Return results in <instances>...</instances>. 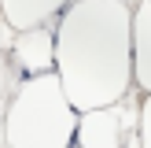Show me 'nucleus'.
<instances>
[{
    "label": "nucleus",
    "mask_w": 151,
    "mask_h": 148,
    "mask_svg": "<svg viewBox=\"0 0 151 148\" xmlns=\"http://www.w3.org/2000/svg\"><path fill=\"white\" fill-rule=\"evenodd\" d=\"M55 74L78 115L129 96L133 93L129 0H70L55 26Z\"/></svg>",
    "instance_id": "nucleus-1"
},
{
    "label": "nucleus",
    "mask_w": 151,
    "mask_h": 148,
    "mask_svg": "<svg viewBox=\"0 0 151 148\" xmlns=\"http://www.w3.org/2000/svg\"><path fill=\"white\" fill-rule=\"evenodd\" d=\"M78 130V111L66 100L55 70L33 74L15 89L4 115L7 148H70Z\"/></svg>",
    "instance_id": "nucleus-2"
},
{
    "label": "nucleus",
    "mask_w": 151,
    "mask_h": 148,
    "mask_svg": "<svg viewBox=\"0 0 151 148\" xmlns=\"http://www.w3.org/2000/svg\"><path fill=\"white\" fill-rule=\"evenodd\" d=\"M140 104L122 96L118 104L107 107H92L78 115V130H74V148H140Z\"/></svg>",
    "instance_id": "nucleus-3"
},
{
    "label": "nucleus",
    "mask_w": 151,
    "mask_h": 148,
    "mask_svg": "<svg viewBox=\"0 0 151 148\" xmlns=\"http://www.w3.org/2000/svg\"><path fill=\"white\" fill-rule=\"evenodd\" d=\"M11 56H15V67L26 78L55 70V30H48V26L19 30V37L11 44Z\"/></svg>",
    "instance_id": "nucleus-4"
},
{
    "label": "nucleus",
    "mask_w": 151,
    "mask_h": 148,
    "mask_svg": "<svg viewBox=\"0 0 151 148\" xmlns=\"http://www.w3.org/2000/svg\"><path fill=\"white\" fill-rule=\"evenodd\" d=\"M133 85L151 93V0L133 11Z\"/></svg>",
    "instance_id": "nucleus-5"
},
{
    "label": "nucleus",
    "mask_w": 151,
    "mask_h": 148,
    "mask_svg": "<svg viewBox=\"0 0 151 148\" xmlns=\"http://www.w3.org/2000/svg\"><path fill=\"white\" fill-rule=\"evenodd\" d=\"M70 0H0V15L11 30H29V26H44Z\"/></svg>",
    "instance_id": "nucleus-6"
},
{
    "label": "nucleus",
    "mask_w": 151,
    "mask_h": 148,
    "mask_svg": "<svg viewBox=\"0 0 151 148\" xmlns=\"http://www.w3.org/2000/svg\"><path fill=\"white\" fill-rule=\"evenodd\" d=\"M137 133H140V148H151V93H144V104H140V122H137Z\"/></svg>",
    "instance_id": "nucleus-7"
},
{
    "label": "nucleus",
    "mask_w": 151,
    "mask_h": 148,
    "mask_svg": "<svg viewBox=\"0 0 151 148\" xmlns=\"http://www.w3.org/2000/svg\"><path fill=\"white\" fill-rule=\"evenodd\" d=\"M4 78H7V67H4V59H0V93H4Z\"/></svg>",
    "instance_id": "nucleus-8"
},
{
    "label": "nucleus",
    "mask_w": 151,
    "mask_h": 148,
    "mask_svg": "<svg viewBox=\"0 0 151 148\" xmlns=\"http://www.w3.org/2000/svg\"><path fill=\"white\" fill-rule=\"evenodd\" d=\"M70 148H74V144H70Z\"/></svg>",
    "instance_id": "nucleus-9"
}]
</instances>
